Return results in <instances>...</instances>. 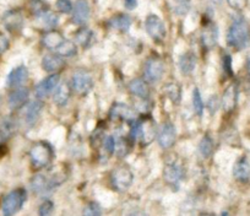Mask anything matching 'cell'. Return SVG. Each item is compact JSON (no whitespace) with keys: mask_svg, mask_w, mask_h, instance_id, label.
I'll return each mask as SVG.
<instances>
[{"mask_svg":"<svg viewBox=\"0 0 250 216\" xmlns=\"http://www.w3.org/2000/svg\"><path fill=\"white\" fill-rule=\"evenodd\" d=\"M227 43L233 49H244L250 43V23L245 19H235L227 33Z\"/></svg>","mask_w":250,"mask_h":216,"instance_id":"cell-1","label":"cell"},{"mask_svg":"<svg viewBox=\"0 0 250 216\" xmlns=\"http://www.w3.org/2000/svg\"><path fill=\"white\" fill-rule=\"evenodd\" d=\"M156 135L155 122L151 117H145L143 119H136L134 121L133 128H131L129 138L131 141H136V139H140L143 145H148L153 141Z\"/></svg>","mask_w":250,"mask_h":216,"instance_id":"cell-2","label":"cell"},{"mask_svg":"<svg viewBox=\"0 0 250 216\" xmlns=\"http://www.w3.org/2000/svg\"><path fill=\"white\" fill-rule=\"evenodd\" d=\"M54 157L53 148L47 141H38L31 148L30 158L35 169H44L52 162Z\"/></svg>","mask_w":250,"mask_h":216,"instance_id":"cell-3","label":"cell"},{"mask_svg":"<svg viewBox=\"0 0 250 216\" xmlns=\"http://www.w3.org/2000/svg\"><path fill=\"white\" fill-rule=\"evenodd\" d=\"M26 200H27V192L23 188H19L10 192L8 195H5V198L3 199V203H1L3 214L6 216L14 215L19 210H21Z\"/></svg>","mask_w":250,"mask_h":216,"instance_id":"cell-4","label":"cell"},{"mask_svg":"<svg viewBox=\"0 0 250 216\" xmlns=\"http://www.w3.org/2000/svg\"><path fill=\"white\" fill-rule=\"evenodd\" d=\"M71 90L75 91L78 95L85 96L93 88V78L88 71L78 70L73 74L70 81Z\"/></svg>","mask_w":250,"mask_h":216,"instance_id":"cell-5","label":"cell"},{"mask_svg":"<svg viewBox=\"0 0 250 216\" xmlns=\"http://www.w3.org/2000/svg\"><path fill=\"white\" fill-rule=\"evenodd\" d=\"M112 187L118 192H125L134 182V174L130 169L125 166H120L115 169L110 174Z\"/></svg>","mask_w":250,"mask_h":216,"instance_id":"cell-6","label":"cell"},{"mask_svg":"<svg viewBox=\"0 0 250 216\" xmlns=\"http://www.w3.org/2000/svg\"><path fill=\"white\" fill-rule=\"evenodd\" d=\"M165 73V64L158 57H150L144 68V76L148 83H158Z\"/></svg>","mask_w":250,"mask_h":216,"instance_id":"cell-7","label":"cell"},{"mask_svg":"<svg viewBox=\"0 0 250 216\" xmlns=\"http://www.w3.org/2000/svg\"><path fill=\"white\" fill-rule=\"evenodd\" d=\"M145 28L147 35L155 42H162L167 35V30L163 21L157 15H148L145 21Z\"/></svg>","mask_w":250,"mask_h":216,"instance_id":"cell-8","label":"cell"},{"mask_svg":"<svg viewBox=\"0 0 250 216\" xmlns=\"http://www.w3.org/2000/svg\"><path fill=\"white\" fill-rule=\"evenodd\" d=\"M163 177L167 184H169L173 188H178L180 182L184 179V169L183 165L180 164L179 161H172L168 162L167 166L165 167L163 171Z\"/></svg>","mask_w":250,"mask_h":216,"instance_id":"cell-9","label":"cell"},{"mask_svg":"<svg viewBox=\"0 0 250 216\" xmlns=\"http://www.w3.org/2000/svg\"><path fill=\"white\" fill-rule=\"evenodd\" d=\"M59 81H60V76L59 74L57 73H53L52 75L43 79V80L36 86V90H35L36 97L40 98V100H43V98L48 97V96H49L50 93L58 87Z\"/></svg>","mask_w":250,"mask_h":216,"instance_id":"cell-10","label":"cell"},{"mask_svg":"<svg viewBox=\"0 0 250 216\" xmlns=\"http://www.w3.org/2000/svg\"><path fill=\"white\" fill-rule=\"evenodd\" d=\"M175 138H177V130H175L174 124L167 122L161 127L157 135V141L161 148L169 149L175 143Z\"/></svg>","mask_w":250,"mask_h":216,"instance_id":"cell-11","label":"cell"},{"mask_svg":"<svg viewBox=\"0 0 250 216\" xmlns=\"http://www.w3.org/2000/svg\"><path fill=\"white\" fill-rule=\"evenodd\" d=\"M109 117L112 119H123L126 122L136 121V113L133 108L125 103H115L112 106L109 112Z\"/></svg>","mask_w":250,"mask_h":216,"instance_id":"cell-12","label":"cell"},{"mask_svg":"<svg viewBox=\"0 0 250 216\" xmlns=\"http://www.w3.org/2000/svg\"><path fill=\"white\" fill-rule=\"evenodd\" d=\"M71 13H73V16H71L73 23H75V25H83V23L87 22L91 16L90 5H88L86 0H79V1H76Z\"/></svg>","mask_w":250,"mask_h":216,"instance_id":"cell-13","label":"cell"},{"mask_svg":"<svg viewBox=\"0 0 250 216\" xmlns=\"http://www.w3.org/2000/svg\"><path fill=\"white\" fill-rule=\"evenodd\" d=\"M238 103V86L235 84H230L227 88H226L225 93L221 100V106H222L223 111L230 113L235 109Z\"/></svg>","mask_w":250,"mask_h":216,"instance_id":"cell-14","label":"cell"},{"mask_svg":"<svg viewBox=\"0 0 250 216\" xmlns=\"http://www.w3.org/2000/svg\"><path fill=\"white\" fill-rule=\"evenodd\" d=\"M31 188L38 195L45 196L48 194L52 193L54 188L50 184L49 179H48L47 174H36L32 179H31Z\"/></svg>","mask_w":250,"mask_h":216,"instance_id":"cell-15","label":"cell"},{"mask_svg":"<svg viewBox=\"0 0 250 216\" xmlns=\"http://www.w3.org/2000/svg\"><path fill=\"white\" fill-rule=\"evenodd\" d=\"M28 80V69L26 66L20 65L18 68L13 69L6 79V84L9 87L16 88L22 86Z\"/></svg>","mask_w":250,"mask_h":216,"instance_id":"cell-16","label":"cell"},{"mask_svg":"<svg viewBox=\"0 0 250 216\" xmlns=\"http://www.w3.org/2000/svg\"><path fill=\"white\" fill-rule=\"evenodd\" d=\"M65 65V61L59 54H47L42 59L43 70L48 71V73H57V71L62 70Z\"/></svg>","mask_w":250,"mask_h":216,"instance_id":"cell-17","label":"cell"},{"mask_svg":"<svg viewBox=\"0 0 250 216\" xmlns=\"http://www.w3.org/2000/svg\"><path fill=\"white\" fill-rule=\"evenodd\" d=\"M4 26L10 32H18L23 26V16L19 10H11L4 15Z\"/></svg>","mask_w":250,"mask_h":216,"instance_id":"cell-18","label":"cell"},{"mask_svg":"<svg viewBox=\"0 0 250 216\" xmlns=\"http://www.w3.org/2000/svg\"><path fill=\"white\" fill-rule=\"evenodd\" d=\"M218 40V30L215 23H206L201 32V43L206 49H211L216 45Z\"/></svg>","mask_w":250,"mask_h":216,"instance_id":"cell-19","label":"cell"},{"mask_svg":"<svg viewBox=\"0 0 250 216\" xmlns=\"http://www.w3.org/2000/svg\"><path fill=\"white\" fill-rule=\"evenodd\" d=\"M233 176L237 181L247 183L250 181V162L245 157H240L233 166Z\"/></svg>","mask_w":250,"mask_h":216,"instance_id":"cell-20","label":"cell"},{"mask_svg":"<svg viewBox=\"0 0 250 216\" xmlns=\"http://www.w3.org/2000/svg\"><path fill=\"white\" fill-rule=\"evenodd\" d=\"M43 109V103L41 101H32L27 105L25 109V123L28 127L35 126V123L37 122V119L40 118L41 113H42Z\"/></svg>","mask_w":250,"mask_h":216,"instance_id":"cell-21","label":"cell"},{"mask_svg":"<svg viewBox=\"0 0 250 216\" xmlns=\"http://www.w3.org/2000/svg\"><path fill=\"white\" fill-rule=\"evenodd\" d=\"M30 91L26 87H16L13 92L9 95V106L11 109H18L22 107L28 100Z\"/></svg>","mask_w":250,"mask_h":216,"instance_id":"cell-22","label":"cell"},{"mask_svg":"<svg viewBox=\"0 0 250 216\" xmlns=\"http://www.w3.org/2000/svg\"><path fill=\"white\" fill-rule=\"evenodd\" d=\"M198 58L193 52L183 53L179 58V69L183 75H190L196 68Z\"/></svg>","mask_w":250,"mask_h":216,"instance_id":"cell-23","label":"cell"},{"mask_svg":"<svg viewBox=\"0 0 250 216\" xmlns=\"http://www.w3.org/2000/svg\"><path fill=\"white\" fill-rule=\"evenodd\" d=\"M129 91L133 96L139 98H143V100H147L148 96H150V88L146 81L140 80V79H135V80H131L129 84Z\"/></svg>","mask_w":250,"mask_h":216,"instance_id":"cell-24","label":"cell"},{"mask_svg":"<svg viewBox=\"0 0 250 216\" xmlns=\"http://www.w3.org/2000/svg\"><path fill=\"white\" fill-rule=\"evenodd\" d=\"M108 25L113 30L120 31V32H126L129 31L131 26V18L126 14H118V15L113 16L109 21Z\"/></svg>","mask_w":250,"mask_h":216,"instance_id":"cell-25","label":"cell"},{"mask_svg":"<svg viewBox=\"0 0 250 216\" xmlns=\"http://www.w3.org/2000/svg\"><path fill=\"white\" fill-rule=\"evenodd\" d=\"M71 96V87L68 84H60L55 90L54 96H53V102L59 107H64L69 102Z\"/></svg>","mask_w":250,"mask_h":216,"instance_id":"cell-26","label":"cell"},{"mask_svg":"<svg viewBox=\"0 0 250 216\" xmlns=\"http://www.w3.org/2000/svg\"><path fill=\"white\" fill-rule=\"evenodd\" d=\"M16 131V122L11 117L0 121V141H6L15 134Z\"/></svg>","mask_w":250,"mask_h":216,"instance_id":"cell-27","label":"cell"},{"mask_svg":"<svg viewBox=\"0 0 250 216\" xmlns=\"http://www.w3.org/2000/svg\"><path fill=\"white\" fill-rule=\"evenodd\" d=\"M75 40L81 47L83 48H90L91 45L95 43V33H93L92 30L87 27H83L75 33Z\"/></svg>","mask_w":250,"mask_h":216,"instance_id":"cell-28","label":"cell"},{"mask_svg":"<svg viewBox=\"0 0 250 216\" xmlns=\"http://www.w3.org/2000/svg\"><path fill=\"white\" fill-rule=\"evenodd\" d=\"M131 139L125 138V136H117L114 139V153L118 157H124L130 152L131 149Z\"/></svg>","mask_w":250,"mask_h":216,"instance_id":"cell-29","label":"cell"},{"mask_svg":"<svg viewBox=\"0 0 250 216\" xmlns=\"http://www.w3.org/2000/svg\"><path fill=\"white\" fill-rule=\"evenodd\" d=\"M64 40L65 38H64V36L59 31H49V32H45L43 35L42 43L48 49H55Z\"/></svg>","mask_w":250,"mask_h":216,"instance_id":"cell-30","label":"cell"},{"mask_svg":"<svg viewBox=\"0 0 250 216\" xmlns=\"http://www.w3.org/2000/svg\"><path fill=\"white\" fill-rule=\"evenodd\" d=\"M163 93L174 105H179L182 101V87L177 83H168L163 86Z\"/></svg>","mask_w":250,"mask_h":216,"instance_id":"cell-31","label":"cell"},{"mask_svg":"<svg viewBox=\"0 0 250 216\" xmlns=\"http://www.w3.org/2000/svg\"><path fill=\"white\" fill-rule=\"evenodd\" d=\"M55 52H57V54H59V56L68 58V57L75 56L76 53H78V47H76V44L73 41L64 40L57 48H55Z\"/></svg>","mask_w":250,"mask_h":216,"instance_id":"cell-32","label":"cell"},{"mask_svg":"<svg viewBox=\"0 0 250 216\" xmlns=\"http://www.w3.org/2000/svg\"><path fill=\"white\" fill-rule=\"evenodd\" d=\"M213 151V140L208 134L204 135L201 141L199 143V153L203 158L210 157Z\"/></svg>","mask_w":250,"mask_h":216,"instance_id":"cell-33","label":"cell"},{"mask_svg":"<svg viewBox=\"0 0 250 216\" xmlns=\"http://www.w3.org/2000/svg\"><path fill=\"white\" fill-rule=\"evenodd\" d=\"M114 153V138L113 136H105L103 138L102 144H101V157L108 160L110 155Z\"/></svg>","mask_w":250,"mask_h":216,"instance_id":"cell-34","label":"cell"},{"mask_svg":"<svg viewBox=\"0 0 250 216\" xmlns=\"http://www.w3.org/2000/svg\"><path fill=\"white\" fill-rule=\"evenodd\" d=\"M191 0H174V11L178 16H184L189 13Z\"/></svg>","mask_w":250,"mask_h":216,"instance_id":"cell-35","label":"cell"},{"mask_svg":"<svg viewBox=\"0 0 250 216\" xmlns=\"http://www.w3.org/2000/svg\"><path fill=\"white\" fill-rule=\"evenodd\" d=\"M193 107H194V112L198 114L199 117L203 116L204 113V102L203 98H201L200 91L199 88H194L193 91Z\"/></svg>","mask_w":250,"mask_h":216,"instance_id":"cell-36","label":"cell"},{"mask_svg":"<svg viewBox=\"0 0 250 216\" xmlns=\"http://www.w3.org/2000/svg\"><path fill=\"white\" fill-rule=\"evenodd\" d=\"M40 18H42V20L44 21V25L49 28L55 27V26L58 25V20H59V18H58L57 14L52 13V11H49V10L44 11V13H43Z\"/></svg>","mask_w":250,"mask_h":216,"instance_id":"cell-37","label":"cell"},{"mask_svg":"<svg viewBox=\"0 0 250 216\" xmlns=\"http://www.w3.org/2000/svg\"><path fill=\"white\" fill-rule=\"evenodd\" d=\"M83 214L87 216H98L102 214V209H101L98 203H96V201H90V203L85 206Z\"/></svg>","mask_w":250,"mask_h":216,"instance_id":"cell-38","label":"cell"},{"mask_svg":"<svg viewBox=\"0 0 250 216\" xmlns=\"http://www.w3.org/2000/svg\"><path fill=\"white\" fill-rule=\"evenodd\" d=\"M57 9L62 14H70L74 6L70 0H57Z\"/></svg>","mask_w":250,"mask_h":216,"instance_id":"cell-39","label":"cell"},{"mask_svg":"<svg viewBox=\"0 0 250 216\" xmlns=\"http://www.w3.org/2000/svg\"><path fill=\"white\" fill-rule=\"evenodd\" d=\"M227 3L232 9L240 11L243 9H245V6L248 4V0H227Z\"/></svg>","mask_w":250,"mask_h":216,"instance_id":"cell-40","label":"cell"},{"mask_svg":"<svg viewBox=\"0 0 250 216\" xmlns=\"http://www.w3.org/2000/svg\"><path fill=\"white\" fill-rule=\"evenodd\" d=\"M208 107L211 114H215L216 112H217L218 107H220V100L217 98V96H212V97L208 100Z\"/></svg>","mask_w":250,"mask_h":216,"instance_id":"cell-41","label":"cell"},{"mask_svg":"<svg viewBox=\"0 0 250 216\" xmlns=\"http://www.w3.org/2000/svg\"><path fill=\"white\" fill-rule=\"evenodd\" d=\"M53 208H54V205H53L52 201L45 200L44 203L40 206V215H42V216L49 215V214L53 211Z\"/></svg>","mask_w":250,"mask_h":216,"instance_id":"cell-42","label":"cell"},{"mask_svg":"<svg viewBox=\"0 0 250 216\" xmlns=\"http://www.w3.org/2000/svg\"><path fill=\"white\" fill-rule=\"evenodd\" d=\"M9 45H10L9 38L3 32H0V56L9 49Z\"/></svg>","mask_w":250,"mask_h":216,"instance_id":"cell-43","label":"cell"},{"mask_svg":"<svg viewBox=\"0 0 250 216\" xmlns=\"http://www.w3.org/2000/svg\"><path fill=\"white\" fill-rule=\"evenodd\" d=\"M230 57L228 56V54H226L225 57H223V69H225L226 73L228 74V75H232V66H230Z\"/></svg>","mask_w":250,"mask_h":216,"instance_id":"cell-44","label":"cell"},{"mask_svg":"<svg viewBox=\"0 0 250 216\" xmlns=\"http://www.w3.org/2000/svg\"><path fill=\"white\" fill-rule=\"evenodd\" d=\"M124 6L129 10H133L138 6V0H124Z\"/></svg>","mask_w":250,"mask_h":216,"instance_id":"cell-45","label":"cell"},{"mask_svg":"<svg viewBox=\"0 0 250 216\" xmlns=\"http://www.w3.org/2000/svg\"><path fill=\"white\" fill-rule=\"evenodd\" d=\"M247 68H248V71H249V74H250V56L248 57V62H247Z\"/></svg>","mask_w":250,"mask_h":216,"instance_id":"cell-46","label":"cell"},{"mask_svg":"<svg viewBox=\"0 0 250 216\" xmlns=\"http://www.w3.org/2000/svg\"><path fill=\"white\" fill-rule=\"evenodd\" d=\"M1 103H3V96L0 95V106H1Z\"/></svg>","mask_w":250,"mask_h":216,"instance_id":"cell-47","label":"cell"},{"mask_svg":"<svg viewBox=\"0 0 250 216\" xmlns=\"http://www.w3.org/2000/svg\"><path fill=\"white\" fill-rule=\"evenodd\" d=\"M33 1H36V0H33Z\"/></svg>","mask_w":250,"mask_h":216,"instance_id":"cell-48","label":"cell"}]
</instances>
